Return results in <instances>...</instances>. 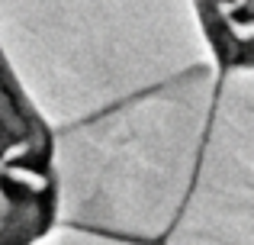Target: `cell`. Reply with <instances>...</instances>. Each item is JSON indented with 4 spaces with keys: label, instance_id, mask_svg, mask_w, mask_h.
<instances>
[{
    "label": "cell",
    "instance_id": "cell-1",
    "mask_svg": "<svg viewBox=\"0 0 254 245\" xmlns=\"http://www.w3.org/2000/svg\"><path fill=\"white\" fill-rule=\"evenodd\" d=\"M55 216L52 139L0 58V245H29Z\"/></svg>",
    "mask_w": 254,
    "mask_h": 245
}]
</instances>
